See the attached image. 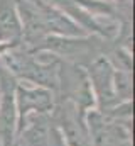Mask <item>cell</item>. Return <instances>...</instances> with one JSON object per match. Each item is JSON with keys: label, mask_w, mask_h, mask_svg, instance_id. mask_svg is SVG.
I'll use <instances>...</instances> for the list:
<instances>
[{"label": "cell", "mask_w": 135, "mask_h": 146, "mask_svg": "<svg viewBox=\"0 0 135 146\" xmlns=\"http://www.w3.org/2000/svg\"><path fill=\"white\" fill-rule=\"evenodd\" d=\"M113 146H132V139H123V141H118Z\"/></svg>", "instance_id": "9c48e42d"}, {"label": "cell", "mask_w": 135, "mask_h": 146, "mask_svg": "<svg viewBox=\"0 0 135 146\" xmlns=\"http://www.w3.org/2000/svg\"><path fill=\"white\" fill-rule=\"evenodd\" d=\"M56 104V94L49 88L32 83L17 82L15 87V109H17V131L24 126L26 119L32 114H51ZM17 134V133H15Z\"/></svg>", "instance_id": "277c9868"}, {"label": "cell", "mask_w": 135, "mask_h": 146, "mask_svg": "<svg viewBox=\"0 0 135 146\" xmlns=\"http://www.w3.org/2000/svg\"><path fill=\"white\" fill-rule=\"evenodd\" d=\"M14 146H66L51 114H32L17 131Z\"/></svg>", "instance_id": "3957f363"}, {"label": "cell", "mask_w": 135, "mask_h": 146, "mask_svg": "<svg viewBox=\"0 0 135 146\" xmlns=\"http://www.w3.org/2000/svg\"><path fill=\"white\" fill-rule=\"evenodd\" d=\"M22 24L17 12V0H0V42L19 44Z\"/></svg>", "instance_id": "52a82bcc"}, {"label": "cell", "mask_w": 135, "mask_h": 146, "mask_svg": "<svg viewBox=\"0 0 135 146\" xmlns=\"http://www.w3.org/2000/svg\"><path fill=\"white\" fill-rule=\"evenodd\" d=\"M66 146H91L86 114L81 112L74 104L56 97L54 109L51 112Z\"/></svg>", "instance_id": "7a4b0ae2"}, {"label": "cell", "mask_w": 135, "mask_h": 146, "mask_svg": "<svg viewBox=\"0 0 135 146\" xmlns=\"http://www.w3.org/2000/svg\"><path fill=\"white\" fill-rule=\"evenodd\" d=\"M17 78L0 63V146H14L17 133Z\"/></svg>", "instance_id": "8992f818"}, {"label": "cell", "mask_w": 135, "mask_h": 146, "mask_svg": "<svg viewBox=\"0 0 135 146\" xmlns=\"http://www.w3.org/2000/svg\"><path fill=\"white\" fill-rule=\"evenodd\" d=\"M85 72L95 97V109L105 114L118 106V100L113 92V66L105 58V54L90 61L85 66Z\"/></svg>", "instance_id": "5b68a950"}, {"label": "cell", "mask_w": 135, "mask_h": 146, "mask_svg": "<svg viewBox=\"0 0 135 146\" xmlns=\"http://www.w3.org/2000/svg\"><path fill=\"white\" fill-rule=\"evenodd\" d=\"M56 97L69 100L85 114L95 109V97L85 68L63 60L59 66V85L56 90Z\"/></svg>", "instance_id": "6da1fadb"}, {"label": "cell", "mask_w": 135, "mask_h": 146, "mask_svg": "<svg viewBox=\"0 0 135 146\" xmlns=\"http://www.w3.org/2000/svg\"><path fill=\"white\" fill-rule=\"evenodd\" d=\"M113 92L118 100L122 102H132L134 95V80L132 72L128 70H113Z\"/></svg>", "instance_id": "ba28073f"}]
</instances>
